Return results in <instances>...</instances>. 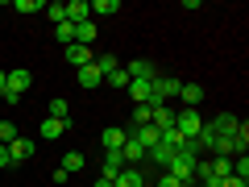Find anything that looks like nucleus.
Here are the masks:
<instances>
[{
    "instance_id": "1",
    "label": "nucleus",
    "mask_w": 249,
    "mask_h": 187,
    "mask_svg": "<svg viewBox=\"0 0 249 187\" xmlns=\"http://www.w3.org/2000/svg\"><path fill=\"white\" fill-rule=\"evenodd\" d=\"M178 88H183V79H175V75H154V83H150V104H175Z\"/></svg>"
},
{
    "instance_id": "2",
    "label": "nucleus",
    "mask_w": 249,
    "mask_h": 187,
    "mask_svg": "<svg viewBox=\"0 0 249 187\" xmlns=\"http://www.w3.org/2000/svg\"><path fill=\"white\" fill-rule=\"evenodd\" d=\"M204 125H208V121L199 116V108H183V112L175 116V133L183 137V142H191V137H196L199 129H204Z\"/></svg>"
},
{
    "instance_id": "3",
    "label": "nucleus",
    "mask_w": 249,
    "mask_h": 187,
    "mask_svg": "<svg viewBox=\"0 0 249 187\" xmlns=\"http://www.w3.org/2000/svg\"><path fill=\"white\" fill-rule=\"evenodd\" d=\"M34 88V75L25 71V67H17V71H9V83H4V92H13V96H25V92ZM0 92V96H4Z\"/></svg>"
},
{
    "instance_id": "4",
    "label": "nucleus",
    "mask_w": 249,
    "mask_h": 187,
    "mask_svg": "<svg viewBox=\"0 0 249 187\" xmlns=\"http://www.w3.org/2000/svg\"><path fill=\"white\" fill-rule=\"evenodd\" d=\"M208 129H212L216 137H232V133H237V129H241V121H237V112H216Z\"/></svg>"
},
{
    "instance_id": "5",
    "label": "nucleus",
    "mask_w": 249,
    "mask_h": 187,
    "mask_svg": "<svg viewBox=\"0 0 249 187\" xmlns=\"http://www.w3.org/2000/svg\"><path fill=\"white\" fill-rule=\"evenodd\" d=\"M154 108V116H150V125H154V129H158V133H162V129H175V104H150Z\"/></svg>"
},
{
    "instance_id": "6",
    "label": "nucleus",
    "mask_w": 249,
    "mask_h": 187,
    "mask_svg": "<svg viewBox=\"0 0 249 187\" xmlns=\"http://www.w3.org/2000/svg\"><path fill=\"white\" fill-rule=\"evenodd\" d=\"M112 187H145V175H142V167H121V175L112 179Z\"/></svg>"
},
{
    "instance_id": "7",
    "label": "nucleus",
    "mask_w": 249,
    "mask_h": 187,
    "mask_svg": "<svg viewBox=\"0 0 249 187\" xmlns=\"http://www.w3.org/2000/svg\"><path fill=\"white\" fill-rule=\"evenodd\" d=\"M34 150H37V142H29V137H17V142L9 146V162H25V158H34Z\"/></svg>"
},
{
    "instance_id": "8",
    "label": "nucleus",
    "mask_w": 249,
    "mask_h": 187,
    "mask_svg": "<svg viewBox=\"0 0 249 187\" xmlns=\"http://www.w3.org/2000/svg\"><path fill=\"white\" fill-rule=\"evenodd\" d=\"M62 54H67V62H71L75 71H79V67H88V62L96 58V54H91V46H67Z\"/></svg>"
},
{
    "instance_id": "9",
    "label": "nucleus",
    "mask_w": 249,
    "mask_h": 187,
    "mask_svg": "<svg viewBox=\"0 0 249 187\" xmlns=\"http://www.w3.org/2000/svg\"><path fill=\"white\" fill-rule=\"evenodd\" d=\"M71 125H75V121H54V116H42V137H46V142H54V137H62Z\"/></svg>"
},
{
    "instance_id": "10",
    "label": "nucleus",
    "mask_w": 249,
    "mask_h": 187,
    "mask_svg": "<svg viewBox=\"0 0 249 187\" xmlns=\"http://www.w3.org/2000/svg\"><path fill=\"white\" fill-rule=\"evenodd\" d=\"M124 129H116V125H108L104 129V154H121V146H124Z\"/></svg>"
},
{
    "instance_id": "11",
    "label": "nucleus",
    "mask_w": 249,
    "mask_h": 187,
    "mask_svg": "<svg viewBox=\"0 0 249 187\" xmlns=\"http://www.w3.org/2000/svg\"><path fill=\"white\" fill-rule=\"evenodd\" d=\"M88 17H91L88 0H67V21H71V25H79V21H88Z\"/></svg>"
},
{
    "instance_id": "12",
    "label": "nucleus",
    "mask_w": 249,
    "mask_h": 187,
    "mask_svg": "<svg viewBox=\"0 0 249 187\" xmlns=\"http://www.w3.org/2000/svg\"><path fill=\"white\" fill-rule=\"evenodd\" d=\"M124 75H129V79H154V62H145V58H133L129 62V67H124Z\"/></svg>"
},
{
    "instance_id": "13",
    "label": "nucleus",
    "mask_w": 249,
    "mask_h": 187,
    "mask_svg": "<svg viewBox=\"0 0 249 187\" xmlns=\"http://www.w3.org/2000/svg\"><path fill=\"white\" fill-rule=\"evenodd\" d=\"M178 100H183L187 108H199V100H204V83H183V88H178Z\"/></svg>"
},
{
    "instance_id": "14",
    "label": "nucleus",
    "mask_w": 249,
    "mask_h": 187,
    "mask_svg": "<svg viewBox=\"0 0 249 187\" xmlns=\"http://www.w3.org/2000/svg\"><path fill=\"white\" fill-rule=\"evenodd\" d=\"M75 75H79V88H88V92L104 83V75L96 71V62H88V67H79V71H75Z\"/></svg>"
},
{
    "instance_id": "15",
    "label": "nucleus",
    "mask_w": 249,
    "mask_h": 187,
    "mask_svg": "<svg viewBox=\"0 0 249 187\" xmlns=\"http://www.w3.org/2000/svg\"><path fill=\"white\" fill-rule=\"evenodd\" d=\"M150 83L154 79H129V96H133V104H150Z\"/></svg>"
},
{
    "instance_id": "16",
    "label": "nucleus",
    "mask_w": 249,
    "mask_h": 187,
    "mask_svg": "<svg viewBox=\"0 0 249 187\" xmlns=\"http://www.w3.org/2000/svg\"><path fill=\"white\" fill-rule=\"evenodd\" d=\"M96 42V21H79V25H75V46H91Z\"/></svg>"
},
{
    "instance_id": "17",
    "label": "nucleus",
    "mask_w": 249,
    "mask_h": 187,
    "mask_svg": "<svg viewBox=\"0 0 249 187\" xmlns=\"http://www.w3.org/2000/svg\"><path fill=\"white\" fill-rule=\"evenodd\" d=\"M112 13H121V0H91V21L96 17H112Z\"/></svg>"
},
{
    "instance_id": "18",
    "label": "nucleus",
    "mask_w": 249,
    "mask_h": 187,
    "mask_svg": "<svg viewBox=\"0 0 249 187\" xmlns=\"http://www.w3.org/2000/svg\"><path fill=\"white\" fill-rule=\"evenodd\" d=\"M46 116H54V121H75V116H71V108H67V100H62V96H54V100H50Z\"/></svg>"
},
{
    "instance_id": "19",
    "label": "nucleus",
    "mask_w": 249,
    "mask_h": 187,
    "mask_svg": "<svg viewBox=\"0 0 249 187\" xmlns=\"http://www.w3.org/2000/svg\"><path fill=\"white\" fill-rule=\"evenodd\" d=\"M91 62H96V71L104 75V79H108V75L116 71V67H121V62H116V54H96V58H91Z\"/></svg>"
},
{
    "instance_id": "20",
    "label": "nucleus",
    "mask_w": 249,
    "mask_h": 187,
    "mask_svg": "<svg viewBox=\"0 0 249 187\" xmlns=\"http://www.w3.org/2000/svg\"><path fill=\"white\" fill-rule=\"evenodd\" d=\"M121 167H124L121 154H104V175H100V179H116V175H121Z\"/></svg>"
},
{
    "instance_id": "21",
    "label": "nucleus",
    "mask_w": 249,
    "mask_h": 187,
    "mask_svg": "<svg viewBox=\"0 0 249 187\" xmlns=\"http://www.w3.org/2000/svg\"><path fill=\"white\" fill-rule=\"evenodd\" d=\"M208 170H212L216 179H229L232 175V158H208Z\"/></svg>"
},
{
    "instance_id": "22",
    "label": "nucleus",
    "mask_w": 249,
    "mask_h": 187,
    "mask_svg": "<svg viewBox=\"0 0 249 187\" xmlns=\"http://www.w3.org/2000/svg\"><path fill=\"white\" fill-rule=\"evenodd\" d=\"M42 17L50 21V25H62V21H67V4H46Z\"/></svg>"
},
{
    "instance_id": "23",
    "label": "nucleus",
    "mask_w": 249,
    "mask_h": 187,
    "mask_svg": "<svg viewBox=\"0 0 249 187\" xmlns=\"http://www.w3.org/2000/svg\"><path fill=\"white\" fill-rule=\"evenodd\" d=\"M83 162H88V158H83L79 150H71L67 158H62V170H67V175H79V170H83Z\"/></svg>"
},
{
    "instance_id": "24",
    "label": "nucleus",
    "mask_w": 249,
    "mask_h": 187,
    "mask_svg": "<svg viewBox=\"0 0 249 187\" xmlns=\"http://www.w3.org/2000/svg\"><path fill=\"white\" fill-rule=\"evenodd\" d=\"M145 158H150L154 167H162V170H166V162H170V150H166V146H150V150H145Z\"/></svg>"
},
{
    "instance_id": "25",
    "label": "nucleus",
    "mask_w": 249,
    "mask_h": 187,
    "mask_svg": "<svg viewBox=\"0 0 249 187\" xmlns=\"http://www.w3.org/2000/svg\"><path fill=\"white\" fill-rule=\"evenodd\" d=\"M54 37H58L62 46H75V25H71V21H62V25H54Z\"/></svg>"
},
{
    "instance_id": "26",
    "label": "nucleus",
    "mask_w": 249,
    "mask_h": 187,
    "mask_svg": "<svg viewBox=\"0 0 249 187\" xmlns=\"http://www.w3.org/2000/svg\"><path fill=\"white\" fill-rule=\"evenodd\" d=\"M17 125H13V121H0V146H13V142H17Z\"/></svg>"
},
{
    "instance_id": "27",
    "label": "nucleus",
    "mask_w": 249,
    "mask_h": 187,
    "mask_svg": "<svg viewBox=\"0 0 249 187\" xmlns=\"http://www.w3.org/2000/svg\"><path fill=\"white\" fill-rule=\"evenodd\" d=\"M150 116H154V108H150V104H137V108H133V129L150 125Z\"/></svg>"
},
{
    "instance_id": "28",
    "label": "nucleus",
    "mask_w": 249,
    "mask_h": 187,
    "mask_svg": "<svg viewBox=\"0 0 249 187\" xmlns=\"http://www.w3.org/2000/svg\"><path fill=\"white\" fill-rule=\"evenodd\" d=\"M13 9H17V13H42L46 4H42V0H17V4H13Z\"/></svg>"
},
{
    "instance_id": "29",
    "label": "nucleus",
    "mask_w": 249,
    "mask_h": 187,
    "mask_svg": "<svg viewBox=\"0 0 249 187\" xmlns=\"http://www.w3.org/2000/svg\"><path fill=\"white\" fill-rule=\"evenodd\" d=\"M108 88H129V75H124V67H116V71L108 75Z\"/></svg>"
},
{
    "instance_id": "30",
    "label": "nucleus",
    "mask_w": 249,
    "mask_h": 187,
    "mask_svg": "<svg viewBox=\"0 0 249 187\" xmlns=\"http://www.w3.org/2000/svg\"><path fill=\"white\" fill-rule=\"evenodd\" d=\"M158 187H187V183H183V179H175L170 170H162V175H158Z\"/></svg>"
},
{
    "instance_id": "31",
    "label": "nucleus",
    "mask_w": 249,
    "mask_h": 187,
    "mask_svg": "<svg viewBox=\"0 0 249 187\" xmlns=\"http://www.w3.org/2000/svg\"><path fill=\"white\" fill-rule=\"evenodd\" d=\"M220 187H249V179H237V175H229V179H220Z\"/></svg>"
},
{
    "instance_id": "32",
    "label": "nucleus",
    "mask_w": 249,
    "mask_h": 187,
    "mask_svg": "<svg viewBox=\"0 0 249 187\" xmlns=\"http://www.w3.org/2000/svg\"><path fill=\"white\" fill-rule=\"evenodd\" d=\"M13 162H9V146H0V170H9Z\"/></svg>"
},
{
    "instance_id": "33",
    "label": "nucleus",
    "mask_w": 249,
    "mask_h": 187,
    "mask_svg": "<svg viewBox=\"0 0 249 187\" xmlns=\"http://www.w3.org/2000/svg\"><path fill=\"white\" fill-rule=\"evenodd\" d=\"M91 187H112V179H96V183H91Z\"/></svg>"
},
{
    "instance_id": "34",
    "label": "nucleus",
    "mask_w": 249,
    "mask_h": 187,
    "mask_svg": "<svg viewBox=\"0 0 249 187\" xmlns=\"http://www.w3.org/2000/svg\"><path fill=\"white\" fill-rule=\"evenodd\" d=\"M4 83H9V71H0V92H4Z\"/></svg>"
}]
</instances>
